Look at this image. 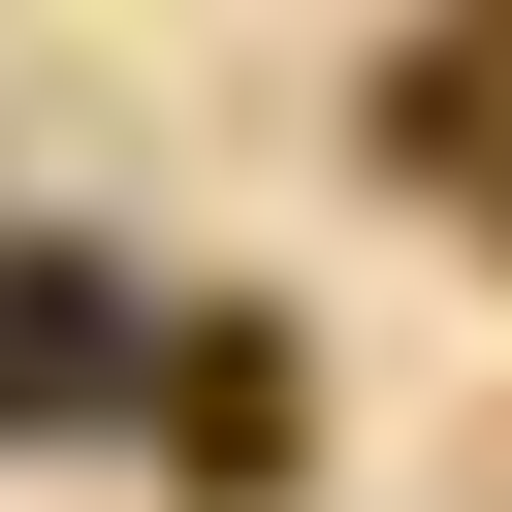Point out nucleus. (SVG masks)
<instances>
[{
	"instance_id": "nucleus-2",
	"label": "nucleus",
	"mask_w": 512,
	"mask_h": 512,
	"mask_svg": "<svg viewBox=\"0 0 512 512\" xmlns=\"http://www.w3.org/2000/svg\"><path fill=\"white\" fill-rule=\"evenodd\" d=\"M384 128H416L448 192H512V0H480V32H416V96H384Z\"/></svg>"
},
{
	"instance_id": "nucleus-1",
	"label": "nucleus",
	"mask_w": 512,
	"mask_h": 512,
	"mask_svg": "<svg viewBox=\"0 0 512 512\" xmlns=\"http://www.w3.org/2000/svg\"><path fill=\"white\" fill-rule=\"evenodd\" d=\"M96 384H128V320H96L64 256H0V416H96Z\"/></svg>"
}]
</instances>
